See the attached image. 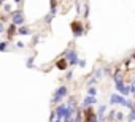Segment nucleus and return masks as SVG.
<instances>
[{
  "instance_id": "1",
  "label": "nucleus",
  "mask_w": 135,
  "mask_h": 122,
  "mask_svg": "<svg viewBox=\"0 0 135 122\" xmlns=\"http://www.w3.org/2000/svg\"><path fill=\"white\" fill-rule=\"evenodd\" d=\"M110 105H121L124 108H132L133 106V100L129 98V97H122L121 94L114 92L110 95Z\"/></svg>"
},
{
  "instance_id": "2",
  "label": "nucleus",
  "mask_w": 135,
  "mask_h": 122,
  "mask_svg": "<svg viewBox=\"0 0 135 122\" xmlns=\"http://www.w3.org/2000/svg\"><path fill=\"white\" fill-rule=\"evenodd\" d=\"M69 97V87H67L65 84H62V86H59L56 90H54V94H52V98H51V105H57V103H60V101H64V98H67Z\"/></svg>"
},
{
  "instance_id": "3",
  "label": "nucleus",
  "mask_w": 135,
  "mask_h": 122,
  "mask_svg": "<svg viewBox=\"0 0 135 122\" xmlns=\"http://www.w3.org/2000/svg\"><path fill=\"white\" fill-rule=\"evenodd\" d=\"M70 29H72V33H73V38H80L86 33V27L84 24L80 21V19H75L70 22Z\"/></svg>"
},
{
  "instance_id": "4",
  "label": "nucleus",
  "mask_w": 135,
  "mask_h": 122,
  "mask_svg": "<svg viewBox=\"0 0 135 122\" xmlns=\"http://www.w3.org/2000/svg\"><path fill=\"white\" fill-rule=\"evenodd\" d=\"M64 57L67 59V62H69V67H76L78 64V60H80V55L76 52V49L73 48H69L65 52H64Z\"/></svg>"
},
{
  "instance_id": "5",
  "label": "nucleus",
  "mask_w": 135,
  "mask_h": 122,
  "mask_svg": "<svg viewBox=\"0 0 135 122\" xmlns=\"http://www.w3.org/2000/svg\"><path fill=\"white\" fill-rule=\"evenodd\" d=\"M10 21L15 24V26H24V22H26V19H24V13H22V10L21 8H18V10H13L10 14Z\"/></svg>"
},
{
  "instance_id": "6",
  "label": "nucleus",
  "mask_w": 135,
  "mask_h": 122,
  "mask_svg": "<svg viewBox=\"0 0 135 122\" xmlns=\"http://www.w3.org/2000/svg\"><path fill=\"white\" fill-rule=\"evenodd\" d=\"M16 35H19V37H29V35H33V32H32L30 27H27V26L24 24V26H19V27L16 29Z\"/></svg>"
},
{
  "instance_id": "7",
  "label": "nucleus",
  "mask_w": 135,
  "mask_h": 122,
  "mask_svg": "<svg viewBox=\"0 0 135 122\" xmlns=\"http://www.w3.org/2000/svg\"><path fill=\"white\" fill-rule=\"evenodd\" d=\"M56 68L60 70V72H67V70H69V62H67L65 57H60V59L56 60Z\"/></svg>"
},
{
  "instance_id": "8",
  "label": "nucleus",
  "mask_w": 135,
  "mask_h": 122,
  "mask_svg": "<svg viewBox=\"0 0 135 122\" xmlns=\"http://www.w3.org/2000/svg\"><path fill=\"white\" fill-rule=\"evenodd\" d=\"M107 109H108V105H100V106L97 108L95 114H97L99 122H105V114H107Z\"/></svg>"
},
{
  "instance_id": "9",
  "label": "nucleus",
  "mask_w": 135,
  "mask_h": 122,
  "mask_svg": "<svg viewBox=\"0 0 135 122\" xmlns=\"http://www.w3.org/2000/svg\"><path fill=\"white\" fill-rule=\"evenodd\" d=\"M16 29H18V26H15L13 22H10V26L5 29V32H7V38H8V40H13V37L16 35Z\"/></svg>"
},
{
  "instance_id": "10",
  "label": "nucleus",
  "mask_w": 135,
  "mask_h": 122,
  "mask_svg": "<svg viewBox=\"0 0 135 122\" xmlns=\"http://www.w3.org/2000/svg\"><path fill=\"white\" fill-rule=\"evenodd\" d=\"M95 103H97V97L86 95L84 100H83V103H81V106H83V108H88V106H92V105H95Z\"/></svg>"
},
{
  "instance_id": "11",
  "label": "nucleus",
  "mask_w": 135,
  "mask_h": 122,
  "mask_svg": "<svg viewBox=\"0 0 135 122\" xmlns=\"http://www.w3.org/2000/svg\"><path fill=\"white\" fill-rule=\"evenodd\" d=\"M35 57H37V55L33 54V55H30V57L26 59V67H27V68H35Z\"/></svg>"
},
{
  "instance_id": "12",
  "label": "nucleus",
  "mask_w": 135,
  "mask_h": 122,
  "mask_svg": "<svg viewBox=\"0 0 135 122\" xmlns=\"http://www.w3.org/2000/svg\"><path fill=\"white\" fill-rule=\"evenodd\" d=\"M89 13H91V7H89L88 2H84L83 3V18L84 19H89Z\"/></svg>"
},
{
  "instance_id": "13",
  "label": "nucleus",
  "mask_w": 135,
  "mask_h": 122,
  "mask_svg": "<svg viewBox=\"0 0 135 122\" xmlns=\"http://www.w3.org/2000/svg\"><path fill=\"white\" fill-rule=\"evenodd\" d=\"M114 114H116V109H110L108 114H105V122H114Z\"/></svg>"
},
{
  "instance_id": "14",
  "label": "nucleus",
  "mask_w": 135,
  "mask_h": 122,
  "mask_svg": "<svg viewBox=\"0 0 135 122\" xmlns=\"http://www.w3.org/2000/svg\"><path fill=\"white\" fill-rule=\"evenodd\" d=\"M127 122H135V108H130V113L126 116Z\"/></svg>"
},
{
  "instance_id": "15",
  "label": "nucleus",
  "mask_w": 135,
  "mask_h": 122,
  "mask_svg": "<svg viewBox=\"0 0 135 122\" xmlns=\"http://www.w3.org/2000/svg\"><path fill=\"white\" fill-rule=\"evenodd\" d=\"M8 48H10V41H0V52H5V51H8Z\"/></svg>"
},
{
  "instance_id": "16",
  "label": "nucleus",
  "mask_w": 135,
  "mask_h": 122,
  "mask_svg": "<svg viewBox=\"0 0 135 122\" xmlns=\"http://www.w3.org/2000/svg\"><path fill=\"white\" fill-rule=\"evenodd\" d=\"M103 76H105V73H103V68H97V70L94 72V78H97L99 81H100Z\"/></svg>"
},
{
  "instance_id": "17",
  "label": "nucleus",
  "mask_w": 135,
  "mask_h": 122,
  "mask_svg": "<svg viewBox=\"0 0 135 122\" xmlns=\"http://www.w3.org/2000/svg\"><path fill=\"white\" fill-rule=\"evenodd\" d=\"M122 120H126V116H124L121 111H116V114H114V122H122Z\"/></svg>"
},
{
  "instance_id": "18",
  "label": "nucleus",
  "mask_w": 135,
  "mask_h": 122,
  "mask_svg": "<svg viewBox=\"0 0 135 122\" xmlns=\"http://www.w3.org/2000/svg\"><path fill=\"white\" fill-rule=\"evenodd\" d=\"M52 19H54V16H52V14H51V13H48V14H46V16H45V18H43V22H45V24H46V26H49V24H51V22H52Z\"/></svg>"
},
{
  "instance_id": "19",
  "label": "nucleus",
  "mask_w": 135,
  "mask_h": 122,
  "mask_svg": "<svg viewBox=\"0 0 135 122\" xmlns=\"http://www.w3.org/2000/svg\"><path fill=\"white\" fill-rule=\"evenodd\" d=\"M88 95H91V97H97V89H95L94 86L88 87Z\"/></svg>"
},
{
  "instance_id": "20",
  "label": "nucleus",
  "mask_w": 135,
  "mask_h": 122,
  "mask_svg": "<svg viewBox=\"0 0 135 122\" xmlns=\"http://www.w3.org/2000/svg\"><path fill=\"white\" fill-rule=\"evenodd\" d=\"M130 95L135 100V79H130Z\"/></svg>"
},
{
  "instance_id": "21",
  "label": "nucleus",
  "mask_w": 135,
  "mask_h": 122,
  "mask_svg": "<svg viewBox=\"0 0 135 122\" xmlns=\"http://www.w3.org/2000/svg\"><path fill=\"white\" fill-rule=\"evenodd\" d=\"M2 8H3V11H5V13H7V14H10V13H11V11H13V7H11V5H10V3H5V5H3V7H2Z\"/></svg>"
},
{
  "instance_id": "22",
  "label": "nucleus",
  "mask_w": 135,
  "mask_h": 122,
  "mask_svg": "<svg viewBox=\"0 0 135 122\" xmlns=\"http://www.w3.org/2000/svg\"><path fill=\"white\" fill-rule=\"evenodd\" d=\"M97 83H99V79H97V78H94V76H92V78H91V79H89V81H88V83H86V86H88V87H91V86H95V84H97Z\"/></svg>"
},
{
  "instance_id": "23",
  "label": "nucleus",
  "mask_w": 135,
  "mask_h": 122,
  "mask_svg": "<svg viewBox=\"0 0 135 122\" xmlns=\"http://www.w3.org/2000/svg\"><path fill=\"white\" fill-rule=\"evenodd\" d=\"M75 10H76V14L80 16L81 14V2H80V0H76V2H75Z\"/></svg>"
},
{
  "instance_id": "24",
  "label": "nucleus",
  "mask_w": 135,
  "mask_h": 122,
  "mask_svg": "<svg viewBox=\"0 0 135 122\" xmlns=\"http://www.w3.org/2000/svg\"><path fill=\"white\" fill-rule=\"evenodd\" d=\"M72 78H73V72L69 70V72L65 73V79H67V81H72Z\"/></svg>"
},
{
  "instance_id": "25",
  "label": "nucleus",
  "mask_w": 135,
  "mask_h": 122,
  "mask_svg": "<svg viewBox=\"0 0 135 122\" xmlns=\"http://www.w3.org/2000/svg\"><path fill=\"white\" fill-rule=\"evenodd\" d=\"M38 41H40V35H38V33H35V35H33V38H32V44L35 46V44H38Z\"/></svg>"
},
{
  "instance_id": "26",
  "label": "nucleus",
  "mask_w": 135,
  "mask_h": 122,
  "mask_svg": "<svg viewBox=\"0 0 135 122\" xmlns=\"http://www.w3.org/2000/svg\"><path fill=\"white\" fill-rule=\"evenodd\" d=\"M76 65H78L80 68H84V67H86V60H84V59H80V60H78V64H76Z\"/></svg>"
},
{
  "instance_id": "27",
  "label": "nucleus",
  "mask_w": 135,
  "mask_h": 122,
  "mask_svg": "<svg viewBox=\"0 0 135 122\" xmlns=\"http://www.w3.org/2000/svg\"><path fill=\"white\" fill-rule=\"evenodd\" d=\"M15 46H16L18 49H22V48H26V44H24L22 41H16V43H15Z\"/></svg>"
},
{
  "instance_id": "28",
  "label": "nucleus",
  "mask_w": 135,
  "mask_h": 122,
  "mask_svg": "<svg viewBox=\"0 0 135 122\" xmlns=\"http://www.w3.org/2000/svg\"><path fill=\"white\" fill-rule=\"evenodd\" d=\"M49 8H57V0H49Z\"/></svg>"
},
{
  "instance_id": "29",
  "label": "nucleus",
  "mask_w": 135,
  "mask_h": 122,
  "mask_svg": "<svg viewBox=\"0 0 135 122\" xmlns=\"http://www.w3.org/2000/svg\"><path fill=\"white\" fill-rule=\"evenodd\" d=\"M5 29H7V27H5V22H0V35L5 33Z\"/></svg>"
},
{
  "instance_id": "30",
  "label": "nucleus",
  "mask_w": 135,
  "mask_h": 122,
  "mask_svg": "<svg viewBox=\"0 0 135 122\" xmlns=\"http://www.w3.org/2000/svg\"><path fill=\"white\" fill-rule=\"evenodd\" d=\"M8 19H10V16H8L7 13H5V16H0V22H7Z\"/></svg>"
},
{
  "instance_id": "31",
  "label": "nucleus",
  "mask_w": 135,
  "mask_h": 122,
  "mask_svg": "<svg viewBox=\"0 0 135 122\" xmlns=\"http://www.w3.org/2000/svg\"><path fill=\"white\" fill-rule=\"evenodd\" d=\"M54 119H56V114H54V109L51 111V116H49V122H54Z\"/></svg>"
},
{
  "instance_id": "32",
  "label": "nucleus",
  "mask_w": 135,
  "mask_h": 122,
  "mask_svg": "<svg viewBox=\"0 0 135 122\" xmlns=\"http://www.w3.org/2000/svg\"><path fill=\"white\" fill-rule=\"evenodd\" d=\"M49 13H51V14L56 18V14H57V8H51V10H49Z\"/></svg>"
},
{
  "instance_id": "33",
  "label": "nucleus",
  "mask_w": 135,
  "mask_h": 122,
  "mask_svg": "<svg viewBox=\"0 0 135 122\" xmlns=\"http://www.w3.org/2000/svg\"><path fill=\"white\" fill-rule=\"evenodd\" d=\"M129 65H130V59H126V60H124V67L129 68Z\"/></svg>"
},
{
  "instance_id": "34",
  "label": "nucleus",
  "mask_w": 135,
  "mask_h": 122,
  "mask_svg": "<svg viewBox=\"0 0 135 122\" xmlns=\"http://www.w3.org/2000/svg\"><path fill=\"white\" fill-rule=\"evenodd\" d=\"M22 2H24V0H15V3H18V5H21Z\"/></svg>"
},
{
  "instance_id": "35",
  "label": "nucleus",
  "mask_w": 135,
  "mask_h": 122,
  "mask_svg": "<svg viewBox=\"0 0 135 122\" xmlns=\"http://www.w3.org/2000/svg\"><path fill=\"white\" fill-rule=\"evenodd\" d=\"M130 59H133V60H135V51L132 52V55H130Z\"/></svg>"
},
{
  "instance_id": "36",
  "label": "nucleus",
  "mask_w": 135,
  "mask_h": 122,
  "mask_svg": "<svg viewBox=\"0 0 135 122\" xmlns=\"http://www.w3.org/2000/svg\"><path fill=\"white\" fill-rule=\"evenodd\" d=\"M54 122H62V119H57V117H56V119H54Z\"/></svg>"
},
{
  "instance_id": "37",
  "label": "nucleus",
  "mask_w": 135,
  "mask_h": 122,
  "mask_svg": "<svg viewBox=\"0 0 135 122\" xmlns=\"http://www.w3.org/2000/svg\"><path fill=\"white\" fill-rule=\"evenodd\" d=\"M3 7V2H2V0H0V8H2Z\"/></svg>"
},
{
  "instance_id": "38",
  "label": "nucleus",
  "mask_w": 135,
  "mask_h": 122,
  "mask_svg": "<svg viewBox=\"0 0 135 122\" xmlns=\"http://www.w3.org/2000/svg\"><path fill=\"white\" fill-rule=\"evenodd\" d=\"M132 108H135V101H133V106H132Z\"/></svg>"
},
{
  "instance_id": "39",
  "label": "nucleus",
  "mask_w": 135,
  "mask_h": 122,
  "mask_svg": "<svg viewBox=\"0 0 135 122\" xmlns=\"http://www.w3.org/2000/svg\"><path fill=\"white\" fill-rule=\"evenodd\" d=\"M2 2H3V3H5V2H7V0H2Z\"/></svg>"
}]
</instances>
